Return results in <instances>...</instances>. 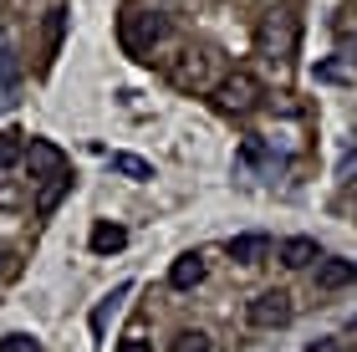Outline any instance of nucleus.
<instances>
[{
    "label": "nucleus",
    "mask_w": 357,
    "mask_h": 352,
    "mask_svg": "<svg viewBox=\"0 0 357 352\" xmlns=\"http://www.w3.org/2000/svg\"><path fill=\"white\" fill-rule=\"evenodd\" d=\"M169 36V15H158V10H123V21H118V41H123V52L133 56V61H153V46Z\"/></svg>",
    "instance_id": "1"
},
{
    "label": "nucleus",
    "mask_w": 357,
    "mask_h": 352,
    "mask_svg": "<svg viewBox=\"0 0 357 352\" xmlns=\"http://www.w3.org/2000/svg\"><path fill=\"white\" fill-rule=\"evenodd\" d=\"M245 316H250V327H261V332H281L291 316H296V307H291L286 291H261V296L250 301Z\"/></svg>",
    "instance_id": "2"
},
{
    "label": "nucleus",
    "mask_w": 357,
    "mask_h": 352,
    "mask_svg": "<svg viewBox=\"0 0 357 352\" xmlns=\"http://www.w3.org/2000/svg\"><path fill=\"white\" fill-rule=\"evenodd\" d=\"M215 102L225 107V113H250V107L261 102V82H255L250 72H235V77H225V82L215 87Z\"/></svg>",
    "instance_id": "3"
},
{
    "label": "nucleus",
    "mask_w": 357,
    "mask_h": 352,
    "mask_svg": "<svg viewBox=\"0 0 357 352\" xmlns=\"http://www.w3.org/2000/svg\"><path fill=\"white\" fill-rule=\"evenodd\" d=\"M26 164H31V179H56V174H67V153H61L56 143H46V138H31Z\"/></svg>",
    "instance_id": "4"
},
{
    "label": "nucleus",
    "mask_w": 357,
    "mask_h": 352,
    "mask_svg": "<svg viewBox=\"0 0 357 352\" xmlns=\"http://www.w3.org/2000/svg\"><path fill=\"white\" fill-rule=\"evenodd\" d=\"M204 270H209L204 255H199V250H184V255L169 266V286H174V291H194V286L204 281Z\"/></svg>",
    "instance_id": "5"
},
{
    "label": "nucleus",
    "mask_w": 357,
    "mask_h": 352,
    "mask_svg": "<svg viewBox=\"0 0 357 352\" xmlns=\"http://www.w3.org/2000/svg\"><path fill=\"white\" fill-rule=\"evenodd\" d=\"M317 261H321V250H317L312 235H291V240H281V266L301 270V266H317Z\"/></svg>",
    "instance_id": "6"
},
{
    "label": "nucleus",
    "mask_w": 357,
    "mask_h": 352,
    "mask_svg": "<svg viewBox=\"0 0 357 352\" xmlns=\"http://www.w3.org/2000/svg\"><path fill=\"white\" fill-rule=\"evenodd\" d=\"M209 61H215L209 52H184V61L174 67V82L178 87H204L209 82Z\"/></svg>",
    "instance_id": "7"
},
{
    "label": "nucleus",
    "mask_w": 357,
    "mask_h": 352,
    "mask_svg": "<svg viewBox=\"0 0 357 352\" xmlns=\"http://www.w3.org/2000/svg\"><path fill=\"white\" fill-rule=\"evenodd\" d=\"M271 255V235H235L230 240V261H240V266H261Z\"/></svg>",
    "instance_id": "8"
},
{
    "label": "nucleus",
    "mask_w": 357,
    "mask_h": 352,
    "mask_svg": "<svg viewBox=\"0 0 357 352\" xmlns=\"http://www.w3.org/2000/svg\"><path fill=\"white\" fill-rule=\"evenodd\" d=\"M357 281V266L352 261H317V286L321 291H342V286Z\"/></svg>",
    "instance_id": "9"
},
{
    "label": "nucleus",
    "mask_w": 357,
    "mask_h": 352,
    "mask_svg": "<svg viewBox=\"0 0 357 352\" xmlns=\"http://www.w3.org/2000/svg\"><path fill=\"white\" fill-rule=\"evenodd\" d=\"M123 245H128V230H123V225H97V230H92V250H97V255H118Z\"/></svg>",
    "instance_id": "10"
},
{
    "label": "nucleus",
    "mask_w": 357,
    "mask_h": 352,
    "mask_svg": "<svg viewBox=\"0 0 357 352\" xmlns=\"http://www.w3.org/2000/svg\"><path fill=\"white\" fill-rule=\"evenodd\" d=\"M21 158H26V133L6 128V133H0V169H15Z\"/></svg>",
    "instance_id": "11"
},
{
    "label": "nucleus",
    "mask_w": 357,
    "mask_h": 352,
    "mask_svg": "<svg viewBox=\"0 0 357 352\" xmlns=\"http://www.w3.org/2000/svg\"><path fill=\"white\" fill-rule=\"evenodd\" d=\"M128 291H133V286H128V281H123V286H112V291L102 296V307H97V312H92V332H97V337H102V327H107V312H118Z\"/></svg>",
    "instance_id": "12"
},
{
    "label": "nucleus",
    "mask_w": 357,
    "mask_h": 352,
    "mask_svg": "<svg viewBox=\"0 0 357 352\" xmlns=\"http://www.w3.org/2000/svg\"><path fill=\"white\" fill-rule=\"evenodd\" d=\"M67 189H72V174H56V179L41 189V199H36V215H52L56 204H61V194H67Z\"/></svg>",
    "instance_id": "13"
},
{
    "label": "nucleus",
    "mask_w": 357,
    "mask_h": 352,
    "mask_svg": "<svg viewBox=\"0 0 357 352\" xmlns=\"http://www.w3.org/2000/svg\"><path fill=\"white\" fill-rule=\"evenodd\" d=\"M112 169L128 174V179H153V164H149V158H138V153H112Z\"/></svg>",
    "instance_id": "14"
},
{
    "label": "nucleus",
    "mask_w": 357,
    "mask_h": 352,
    "mask_svg": "<svg viewBox=\"0 0 357 352\" xmlns=\"http://www.w3.org/2000/svg\"><path fill=\"white\" fill-rule=\"evenodd\" d=\"M15 77H21V61H15L10 52H0V98L15 92Z\"/></svg>",
    "instance_id": "15"
},
{
    "label": "nucleus",
    "mask_w": 357,
    "mask_h": 352,
    "mask_svg": "<svg viewBox=\"0 0 357 352\" xmlns=\"http://www.w3.org/2000/svg\"><path fill=\"white\" fill-rule=\"evenodd\" d=\"M174 352H209V337H204V332H178Z\"/></svg>",
    "instance_id": "16"
},
{
    "label": "nucleus",
    "mask_w": 357,
    "mask_h": 352,
    "mask_svg": "<svg viewBox=\"0 0 357 352\" xmlns=\"http://www.w3.org/2000/svg\"><path fill=\"white\" fill-rule=\"evenodd\" d=\"M0 352H41V342H36V337H26V332H10V337L0 342Z\"/></svg>",
    "instance_id": "17"
},
{
    "label": "nucleus",
    "mask_w": 357,
    "mask_h": 352,
    "mask_svg": "<svg viewBox=\"0 0 357 352\" xmlns=\"http://www.w3.org/2000/svg\"><path fill=\"white\" fill-rule=\"evenodd\" d=\"M118 352H153V347L143 342V337H128V342H118Z\"/></svg>",
    "instance_id": "18"
},
{
    "label": "nucleus",
    "mask_w": 357,
    "mask_h": 352,
    "mask_svg": "<svg viewBox=\"0 0 357 352\" xmlns=\"http://www.w3.org/2000/svg\"><path fill=\"white\" fill-rule=\"evenodd\" d=\"M306 352H342V347H337V342L327 337V342H312V347H306Z\"/></svg>",
    "instance_id": "19"
},
{
    "label": "nucleus",
    "mask_w": 357,
    "mask_h": 352,
    "mask_svg": "<svg viewBox=\"0 0 357 352\" xmlns=\"http://www.w3.org/2000/svg\"><path fill=\"white\" fill-rule=\"evenodd\" d=\"M6 270H10V255H6V250H0V276H6Z\"/></svg>",
    "instance_id": "20"
},
{
    "label": "nucleus",
    "mask_w": 357,
    "mask_h": 352,
    "mask_svg": "<svg viewBox=\"0 0 357 352\" xmlns=\"http://www.w3.org/2000/svg\"><path fill=\"white\" fill-rule=\"evenodd\" d=\"M347 56H352V61H357V41H352V46H347Z\"/></svg>",
    "instance_id": "21"
}]
</instances>
